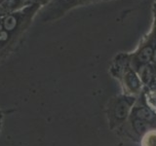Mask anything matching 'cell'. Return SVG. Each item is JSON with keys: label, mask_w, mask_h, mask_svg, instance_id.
I'll use <instances>...</instances> for the list:
<instances>
[{"label": "cell", "mask_w": 156, "mask_h": 146, "mask_svg": "<svg viewBox=\"0 0 156 146\" xmlns=\"http://www.w3.org/2000/svg\"><path fill=\"white\" fill-rule=\"evenodd\" d=\"M153 55V49L150 46H146L140 50V52L138 54V61L141 63H147L152 58Z\"/></svg>", "instance_id": "cell-5"}, {"label": "cell", "mask_w": 156, "mask_h": 146, "mask_svg": "<svg viewBox=\"0 0 156 146\" xmlns=\"http://www.w3.org/2000/svg\"><path fill=\"white\" fill-rule=\"evenodd\" d=\"M131 108V104L127 99H120L117 101L114 108V115L115 118L118 120H124L129 114Z\"/></svg>", "instance_id": "cell-1"}, {"label": "cell", "mask_w": 156, "mask_h": 146, "mask_svg": "<svg viewBox=\"0 0 156 146\" xmlns=\"http://www.w3.org/2000/svg\"><path fill=\"white\" fill-rule=\"evenodd\" d=\"M133 126H134V129L136 133L140 134H144L148 131L150 125H149V123H147V122L135 118V120L133 121Z\"/></svg>", "instance_id": "cell-6"}, {"label": "cell", "mask_w": 156, "mask_h": 146, "mask_svg": "<svg viewBox=\"0 0 156 146\" xmlns=\"http://www.w3.org/2000/svg\"><path fill=\"white\" fill-rule=\"evenodd\" d=\"M134 114L136 119L145 121L147 123H151V122H153L155 120V114L152 112V110L147 108V107L136 108L134 112Z\"/></svg>", "instance_id": "cell-3"}, {"label": "cell", "mask_w": 156, "mask_h": 146, "mask_svg": "<svg viewBox=\"0 0 156 146\" xmlns=\"http://www.w3.org/2000/svg\"><path fill=\"white\" fill-rule=\"evenodd\" d=\"M16 24H17V19L13 16L7 17L4 21V26L7 30H12V29H14V27L16 26Z\"/></svg>", "instance_id": "cell-9"}, {"label": "cell", "mask_w": 156, "mask_h": 146, "mask_svg": "<svg viewBox=\"0 0 156 146\" xmlns=\"http://www.w3.org/2000/svg\"><path fill=\"white\" fill-rule=\"evenodd\" d=\"M7 39V33L5 31L0 32V40H6Z\"/></svg>", "instance_id": "cell-10"}, {"label": "cell", "mask_w": 156, "mask_h": 146, "mask_svg": "<svg viewBox=\"0 0 156 146\" xmlns=\"http://www.w3.org/2000/svg\"><path fill=\"white\" fill-rule=\"evenodd\" d=\"M152 60H153V61H155V62H156V49H154V50H153V55H152Z\"/></svg>", "instance_id": "cell-11"}, {"label": "cell", "mask_w": 156, "mask_h": 146, "mask_svg": "<svg viewBox=\"0 0 156 146\" xmlns=\"http://www.w3.org/2000/svg\"><path fill=\"white\" fill-rule=\"evenodd\" d=\"M141 146H156V130H148L141 140Z\"/></svg>", "instance_id": "cell-7"}, {"label": "cell", "mask_w": 156, "mask_h": 146, "mask_svg": "<svg viewBox=\"0 0 156 146\" xmlns=\"http://www.w3.org/2000/svg\"><path fill=\"white\" fill-rule=\"evenodd\" d=\"M1 28H2V26H1V24H0V30H1Z\"/></svg>", "instance_id": "cell-12"}, {"label": "cell", "mask_w": 156, "mask_h": 146, "mask_svg": "<svg viewBox=\"0 0 156 146\" xmlns=\"http://www.w3.org/2000/svg\"><path fill=\"white\" fill-rule=\"evenodd\" d=\"M125 81H126V85L128 86L129 89L134 92H138L140 89V79L139 76L136 75V73L133 71H129L127 72V74L125 76Z\"/></svg>", "instance_id": "cell-2"}, {"label": "cell", "mask_w": 156, "mask_h": 146, "mask_svg": "<svg viewBox=\"0 0 156 146\" xmlns=\"http://www.w3.org/2000/svg\"><path fill=\"white\" fill-rule=\"evenodd\" d=\"M140 79L146 85H149L153 80V70L151 66L144 64L140 69Z\"/></svg>", "instance_id": "cell-4"}, {"label": "cell", "mask_w": 156, "mask_h": 146, "mask_svg": "<svg viewBox=\"0 0 156 146\" xmlns=\"http://www.w3.org/2000/svg\"><path fill=\"white\" fill-rule=\"evenodd\" d=\"M145 100L149 109L156 110V90L149 91L145 94Z\"/></svg>", "instance_id": "cell-8"}]
</instances>
